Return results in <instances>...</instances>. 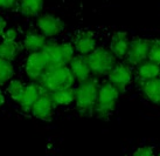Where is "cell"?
I'll return each instance as SVG.
<instances>
[{
  "mask_svg": "<svg viewBox=\"0 0 160 156\" xmlns=\"http://www.w3.org/2000/svg\"><path fill=\"white\" fill-rule=\"evenodd\" d=\"M151 41L142 38H136L130 42V47L126 54V61L131 66H138L147 59Z\"/></svg>",
  "mask_w": 160,
  "mask_h": 156,
  "instance_id": "obj_8",
  "label": "cell"
},
{
  "mask_svg": "<svg viewBox=\"0 0 160 156\" xmlns=\"http://www.w3.org/2000/svg\"><path fill=\"white\" fill-rule=\"evenodd\" d=\"M19 36V32L17 28H7L6 31H5L4 35H2V40H8V41H17Z\"/></svg>",
  "mask_w": 160,
  "mask_h": 156,
  "instance_id": "obj_25",
  "label": "cell"
},
{
  "mask_svg": "<svg viewBox=\"0 0 160 156\" xmlns=\"http://www.w3.org/2000/svg\"><path fill=\"white\" fill-rule=\"evenodd\" d=\"M54 109H55V103L52 99V95H50V93H46L45 92L40 98L36 100V102L33 105L31 113L32 115L35 116L36 119L47 121L53 116Z\"/></svg>",
  "mask_w": 160,
  "mask_h": 156,
  "instance_id": "obj_10",
  "label": "cell"
},
{
  "mask_svg": "<svg viewBox=\"0 0 160 156\" xmlns=\"http://www.w3.org/2000/svg\"><path fill=\"white\" fill-rule=\"evenodd\" d=\"M42 51L48 55L52 66H67L75 56V47L70 42L47 41Z\"/></svg>",
  "mask_w": 160,
  "mask_h": 156,
  "instance_id": "obj_5",
  "label": "cell"
},
{
  "mask_svg": "<svg viewBox=\"0 0 160 156\" xmlns=\"http://www.w3.org/2000/svg\"><path fill=\"white\" fill-rule=\"evenodd\" d=\"M76 79L68 66H52L38 82L46 93H53L60 89L70 88Z\"/></svg>",
  "mask_w": 160,
  "mask_h": 156,
  "instance_id": "obj_1",
  "label": "cell"
},
{
  "mask_svg": "<svg viewBox=\"0 0 160 156\" xmlns=\"http://www.w3.org/2000/svg\"><path fill=\"white\" fill-rule=\"evenodd\" d=\"M69 68H70L72 75L76 80L81 81L87 80L88 78H90L91 71L89 68V65L87 62V58L84 55H77L71 59V61L69 62Z\"/></svg>",
  "mask_w": 160,
  "mask_h": 156,
  "instance_id": "obj_14",
  "label": "cell"
},
{
  "mask_svg": "<svg viewBox=\"0 0 160 156\" xmlns=\"http://www.w3.org/2000/svg\"><path fill=\"white\" fill-rule=\"evenodd\" d=\"M36 27L46 38H54L64 31L66 24L54 14H42L36 20Z\"/></svg>",
  "mask_w": 160,
  "mask_h": 156,
  "instance_id": "obj_7",
  "label": "cell"
},
{
  "mask_svg": "<svg viewBox=\"0 0 160 156\" xmlns=\"http://www.w3.org/2000/svg\"><path fill=\"white\" fill-rule=\"evenodd\" d=\"M46 36L38 31H28L23 36L22 47L28 52H36L41 51L46 45Z\"/></svg>",
  "mask_w": 160,
  "mask_h": 156,
  "instance_id": "obj_16",
  "label": "cell"
},
{
  "mask_svg": "<svg viewBox=\"0 0 160 156\" xmlns=\"http://www.w3.org/2000/svg\"><path fill=\"white\" fill-rule=\"evenodd\" d=\"M147 59L160 65V40L151 41V46H150Z\"/></svg>",
  "mask_w": 160,
  "mask_h": 156,
  "instance_id": "obj_23",
  "label": "cell"
},
{
  "mask_svg": "<svg viewBox=\"0 0 160 156\" xmlns=\"http://www.w3.org/2000/svg\"><path fill=\"white\" fill-rule=\"evenodd\" d=\"M142 94L151 102L160 105V76L152 80L140 81Z\"/></svg>",
  "mask_w": 160,
  "mask_h": 156,
  "instance_id": "obj_17",
  "label": "cell"
},
{
  "mask_svg": "<svg viewBox=\"0 0 160 156\" xmlns=\"http://www.w3.org/2000/svg\"><path fill=\"white\" fill-rule=\"evenodd\" d=\"M45 93V90L42 89L40 85L36 83H31V85H26L25 92H23L22 96L19 101V105L21 109L25 111H31L33 105L36 102V100L40 98L42 94Z\"/></svg>",
  "mask_w": 160,
  "mask_h": 156,
  "instance_id": "obj_13",
  "label": "cell"
},
{
  "mask_svg": "<svg viewBox=\"0 0 160 156\" xmlns=\"http://www.w3.org/2000/svg\"><path fill=\"white\" fill-rule=\"evenodd\" d=\"M19 5H20L19 0H0V9L12 11L17 8Z\"/></svg>",
  "mask_w": 160,
  "mask_h": 156,
  "instance_id": "obj_24",
  "label": "cell"
},
{
  "mask_svg": "<svg viewBox=\"0 0 160 156\" xmlns=\"http://www.w3.org/2000/svg\"><path fill=\"white\" fill-rule=\"evenodd\" d=\"M85 58L91 73L97 76L109 74L112 68L116 66L115 54L110 49L104 47H96Z\"/></svg>",
  "mask_w": 160,
  "mask_h": 156,
  "instance_id": "obj_3",
  "label": "cell"
},
{
  "mask_svg": "<svg viewBox=\"0 0 160 156\" xmlns=\"http://www.w3.org/2000/svg\"><path fill=\"white\" fill-rule=\"evenodd\" d=\"M55 106H69L75 102V88H64L50 93Z\"/></svg>",
  "mask_w": 160,
  "mask_h": 156,
  "instance_id": "obj_20",
  "label": "cell"
},
{
  "mask_svg": "<svg viewBox=\"0 0 160 156\" xmlns=\"http://www.w3.org/2000/svg\"><path fill=\"white\" fill-rule=\"evenodd\" d=\"M96 46H97V39L92 32L90 31L81 32L74 40L75 51L78 52L80 55H84V56L91 53L96 48Z\"/></svg>",
  "mask_w": 160,
  "mask_h": 156,
  "instance_id": "obj_11",
  "label": "cell"
},
{
  "mask_svg": "<svg viewBox=\"0 0 160 156\" xmlns=\"http://www.w3.org/2000/svg\"><path fill=\"white\" fill-rule=\"evenodd\" d=\"M21 48L22 47L17 41L2 40L0 42V58L8 61H13L19 55Z\"/></svg>",
  "mask_w": 160,
  "mask_h": 156,
  "instance_id": "obj_19",
  "label": "cell"
},
{
  "mask_svg": "<svg viewBox=\"0 0 160 156\" xmlns=\"http://www.w3.org/2000/svg\"><path fill=\"white\" fill-rule=\"evenodd\" d=\"M6 26H7V22H6V20H5V18L0 14V36L4 35L5 31L7 30L6 28Z\"/></svg>",
  "mask_w": 160,
  "mask_h": 156,
  "instance_id": "obj_27",
  "label": "cell"
},
{
  "mask_svg": "<svg viewBox=\"0 0 160 156\" xmlns=\"http://www.w3.org/2000/svg\"><path fill=\"white\" fill-rule=\"evenodd\" d=\"M98 81L93 78L80 82L75 88V103L77 110L82 115H91L95 113V107L98 98Z\"/></svg>",
  "mask_w": 160,
  "mask_h": 156,
  "instance_id": "obj_2",
  "label": "cell"
},
{
  "mask_svg": "<svg viewBox=\"0 0 160 156\" xmlns=\"http://www.w3.org/2000/svg\"><path fill=\"white\" fill-rule=\"evenodd\" d=\"M25 88H26V85L21 80L12 79L7 85V93L14 101L19 102L21 96H22L23 92H25Z\"/></svg>",
  "mask_w": 160,
  "mask_h": 156,
  "instance_id": "obj_21",
  "label": "cell"
},
{
  "mask_svg": "<svg viewBox=\"0 0 160 156\" xmlns=\"http://www.w3.org/2000/svg\"><path fill=\"white\" fill-rule=\"evenodd\" d=\"M130 42H131V40H130L126 32H115L112 34L111 41H110V51L115 54L116 58L124 59L128 54V51H129Z\"/></svg>",
  "mask_w": 160,
  "mask_h": 156,
  "instance_id": "obj_12",
  "label": "cell"
},
{
  "mask_svg": "<svg viewBox=\"0 0 160 156\" xmlns=\"http://www.w3.org/2000/svg\"><path fill=\"white\" fill-rule=\"evenodd\" d=\"M43 5H45V0H21L19 5V9L22 15L33 18V17L40 15Z\"/></svg>",
  "mask_w": 160,
  "mask_h": 156,
  "instance_id": "obj_18",
  "label": "cell"
},
{
  "mask_svg": "<svg viewBox=\"0 0 160 156\" xmlns=\"http://www.w3.org/2000/svg\"><path fill=\"white\" fill-rule=\"evenodd\" d=\"M120 92L111 82H103L98 88L97 103L95 107V113L98 117H108L115 110L118 102Z\"/></svg>",
  "mask_w": 160,
  "mask_h": 156,
  "instance_id": "obj_4",
  "label": "cell"
},
{
  "mask_svg": "<svg viewBox=\"0 0 160 156\" xmlns=\"http://www.w3.org/2000/svg\"><path fill=\"white\" fill-rule=\"evenodd\" d=\"M133 156H154L153 148L148 146H142L136 149L133 153Z\"/></svg>",
  "mask_w": 160,
  "mask_h": 156,
  "instance_id": "obj_26",
  "label": "cell"
},
{
  "mask_svg": "<svg viewBox=\"0 0 160 156\" xmlns=\"http://www.w3.org/2000/svg\"><path fill=\"white\" fill-rule=\"evenodd\" d=\"M160 76V65L151 60H144L137 66V78L140 81L152 80Z\"/></svg>",
  "mask_w": 160,
  "mask_h": 156,
  "instance_id": "obj_15",
  "label": "cell"
},
{
  "mask_svg": "<svg viewBox=\"0 0 160 156\" xmlns=\"http://www.w3.org/2000/svg\"><path fill=\"white\" fill-rule=\"evenodd\" d=\"M108 75L109 82H111L120 93H123L132 81V71L129 63H116Z\"/></svg>",
  "mask_w": 160,
  "mask_h": 156,
  "instance_id": "obj_9",
  "label": "cell"
},
{
  "mask_svg": "<svg viewBox=\"0 0 160 156\" xmlns=\"http://www.w3.org/2000/svg\"><path fill=\"white\" fill-rule=\"evenodd\" d=\"M157 156H160V153H159V154H158V155H157Z\"/></svg>",
  "mask_w": 160,
  "mask_h": 156,
  "instance_id": "obj_29",
  "label": "cell"
},
{
  "mask_svg": "<svg viewBox=\"0 0 160 156\" xmlns=\"http://www.w3.org/2000/svg\"><path fill=\"white\" fill-rule=\"evenodd\" d=\"M52 67L48 55L41 49L36 52H32L26 59L25 62V72L27 76L34 81H39L41 76L45 74Z\"/></svg>",
  "mask_w": 160,
  "mask_h": 156,
  "instance_id": "obj_6",
  "label": "cell"
},
{
  "mask_svg": "<svg viewBox=\"0 0 160 156\" xmlns=\"http://www.w3.org/2000/svg\"><path fill=\"white\" fill-rule=\"evenodd\" d=\"M4 103H5V95H4V92L0 89V107L4 106Z\"/></svg>",
  "mask_w": 160,
  "mask_h": 156,
  "instance_id": "obj_28",
  "label": "cell"
},
{
  "mask_svg": "<svg viewBox=\"0 0 160 156\" xmlns=\"http://www.w3.org/2000/svg\"><path fill=\"white\" fill-rule=\"evenodd\" d=\"M14 75V66L12 61L0 58V85L9 82Z\"/></svg>",
  "mask_w": 160,
  "mask_h": 156,
  "instance_id": "obj_22",
  "label": "cell"
}]
</instances>
